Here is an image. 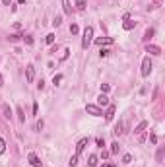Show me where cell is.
<instances>
[{
	"label": "cell",
	"mask_w": 165,
	"mask_h": 167,
	"mask_svg": "<svg viewBox=\"0 0 165 167\" xmlns=\"http://www.w3.org/2000/svg\"><path fill=\"white\" fill-rule=\"evenodd\" d=\"M91 41H93V27L88 26L86 29H84V39H82V47L84 49H88L89 45H91Z\"/></svg>",
	"instance_id": "cell-1"
},
{
	"label": "cell",
	"mask_w": 165,
	"mask_h": 167,
	"mask_svg": "<svg viewBox=\"0 0 165 167\" xmlns=\"http://www.w3.org/2000/svg\"><path fill=\"white\" fill-rule=\"evenodd\" d=\"M152 68H153L152 58H150V57H144V60H142V70H140V74H142L144 78H148L150 74H152Z\"/></svg>",
	"instance_id": "cell-2"
},
{
	"label": "cell",
	"mask_w": 165,
	"mask_h": 167,
	"mask_svg": "<svg viewBox=\"0 0 165 167\" xmlns=\"http://www.w3.org/2000/svg\"><path fill=\"white\" fill-rule=\"evenodd\" d=\"M86 111H88L91 117H101L103 115L101 107H97V105H93V103H88V105H86Z\"/></svg>",
	"instance_id": "cell-3"
},
{
	"label": "cell",
	"mask_w": 165,
	"mask_h": 167,
	"mask_svg": "<svg viewBox=\"0 0 165 167\" xmlns=\"http://www.w3.org/2000/svg\"><path fill=\"white\" fill-rule=\"evenodd\" d=\"M122 27H124V31H130V29L136 27V21L130 19V18H128V14H126V16H124V23H122Z\"/></svg>",
	"instance_id": "cell-4"
},
{
	"label": "cell",
	"mask_w": 165,
	"mask_h": 167,
	"mask_svg": "<svg viewBox=\"0 0 165 167\" xmlns=\"http://www.w3.org/2000/svg\"><path fill=\"white\" fill-rule=\"evenodd\" d=\"M26 78H27V82H33V80H35V66H33V64H27Z\"/></svg>",
	"instance_id": "cell-5"
},
{
	"label": "cell",
	"mask_w": 165,
	"mask_h": 167,
	"mask_svg": "<svg viewBox=\"0 0 165 167\" xmlns=\"http://www.w3.org/2000/svg\"><path fill=\"white\" fill-rule=\"evenodd\" d=\"M115 111H117V107H115V105H107V111H105V121H113Z\"/></svg>",
	"instance_id": "cell-6"
},
{
	"label": "cell",
	"mask_w": 165,
	"mask_h": 167,
	"mask_svg": "<svg viewBox=\"0 0 165 167\" xmlns=\"http://www.w3.org/2000/svg\"><path fill=\"white\" fill-rule=\"evenodd\" d=\"M109 105V97L107 93H101V95L97 97V107H107Z\"/></svg>",
	"instance_id": "cell-7"
},
{
	"label": "cell",
	"mask_w": 165,
	"mask_h": 167,
	"mask_svg": "<svg viewBox=\"0 0 165 167\" xmlns=\"http://www.w3.org/2000/svg\"><path fill=\"white\" fill-rule=\"evenodd\" d=\"M86 146H88V138H82V140H80V142L76 144V155H80V154H82Z\"/></svg>",
	"instance_id": "cell-8"
},
{
	"label": "cell",
	"mask_w": 165,
	"mask_h": 167,
	"mask_svg": "<svg viewBox=\"0 0 165 167\" xmlns=\"http://www.w3.org/2000/svg\"><path fill=\"white\" fill-rule=\"evenodd\" d=\"M146 52H150V55H161V49H159L157 45H150V43H148L146 45Z\"/></svg>",
	"instance_id": "cell-9"
},
{
	"label": "cell",
	"mask_w": 165,
	"mask_h": 167,
	"mask_svg": "<svg viewBox=\"0 0 165 167\" xmlns=\"http://www.w3.org/2000/svg\"><path fill=\"white\" fill-rule=\"evenodd\" d=\"M95 43H97L99 47H103V45H111V43H113V39H111V37H97V39H95Z\"/></svg>",
	"instance_id": "cell-10"
},
{
	"label": "cell",
	"mask_w": 165,
	"mask_h": 167,
	"mask_svg": "<svg viewBox=\"0 0 165 167\" xmlns=\"http://www.w3.org/2000/svg\"><path fill=\"white\" fill-rule=\"evenodd\" d=\"M27 159H29V163H31L33 167H41V159H39L35 154H29V157H27Z\"/></svg>",
	"instance_id": "cell-11"
},
{
	"label": "cell",
	"mask_w": 165,
	"mask_h": 167,
	"mask_svg": "<svg viewBox=\"0 0 165 167\" xmlns=\"http://www.w3.org/2000/svg\"><path fill=\"white\" fill-rule=\"evenodd\" d=\"M146 126H148V121H142V122H140V124H138V126L134 128V134H142Z\"/></svg>",
	"instance_id": "cell-12"
},
{
	"label": "cell",
	"mask_w": 165,
	"mask_h": 167,
	"mask_svg": "<svg viewBox=\"0 0 165 167\" xmlns=\"http://www.w3.org/2000/svg\"><path fill=\"white\" fill-rule=\"evenodd\" d=\"M97 161H99V159H97V155H95V154H91V155L88 157V163H89V167H95V165H97Z\"/></svg>",
	"instance_id": "cell-13"
},
{
	"label": "cell",
	"mask_w": 165,
	"mask_h": 167,
	"mask_svg": "<svg viewBox=\"0 0 165 167\" xmlns=\"http://www.w3.org/2000/svg\"><path fill=\"white\" fill-rule=\"evenodd\" d=\"M62 8H64V14H72V8H70V2L68 0H62Z\"/></svg>",
	"instance_id": "cell-14"
},
{
	"label": "cell",
	"mask_w": 165,
	"mask_h": 167,
	"mask_svg": "<svg viewBox=\"0 0 165 167\" xmlns=\"http://www.w3.org/2000/svg\"><path fill=\"white\" fill-rule=\"evenodd\" d=\"M19 39H21V35H19V33H12V35L8 37V41H10V43H18Z\"/></svg>",
	"instance_id": "cell-15"
},
{
	"label": "cell",
	"mask_w": 165,
	"mask_h": 167,
	"mask_svg": "<svg viewBox=\"0 0 165 167\" xmlns=\"http://www.w3.org/2000/svg\"><path fill=\"white\" fill-rule=\"evenodd\" d=\"M16 111H18V119H19V122H26V115H23V109H21V107H16Z\"/></svg>",
	"instance_id": "cell-16"
},
{
	"label": "cell",
	"mask_w": 165,
	"mask_h": 167,
	"mask_svg": "<svg viewBox=\"0 0 165 167\" xmlns=\"http://www.w3.org/2000/svg\"><path fill=\"white\" fill-rule=\"evenodd\" d=\"M121 152V146H119V142H113L111 144V154H119Z\"/></svg>",
	"instance_id": "cell-17"
},
{
	"label": "cell",
	"mask_w": 165,
	"mask_h": 167,
	"mask_svg": "<svg viewBox=\"0 0 165 167\" xmlns=\"http://www.w3.org/2000/svg\"><path fill=\"white\" fill-rule=\"evenodd\" d=\"M153 33H155V31H153L152 27H150V29H146V33H144V41H150V39L153 37Z\"/></svg>",
	"instance_id": "cell-18"
},
{
	"label": "cell",
	"mask_w": 165,
	"mask_h": 167,
	"mask_svg": "<svg viewBox=\"0 0 165 167\" xmlns=\"http://www.w3.org/2000/svg\"><path fill=\"white\" fill-rule=\"evenodd\" d=\"M2 109H4V117H6V119H12V109H10L8 105H4Z\"/></svg>",
	"instance_id": "cell-19"
},
{
	"label": "cell",
	"mask_w": 165,
	"mask_h": 167,
	"mask_svg": "<svg viewBox=\"0 0 165 167\" xmlns=\"http://www.w3.org/2000/svg\"><path fill=\"white\" fill-rule=\"evenodd\" d=\"M45 41H47V45H52V43H55V33H49V35L45 37Z\"/></svg>",
	"instance_id": "cell-20"
},
{
	"label": "cell",
	"mask_w": 165,
	"mask_h": 167,
	"mask_svg": "<svg viewBox=\"0 0 165 167\" xmlns=\"http://www.w3.org/2000/svg\"><path fill=\"white\" fill-rule=\"evenodd\" d=\"M4 152H6V142H4V138L0 136V155L4 154Z\"/></svg>",
	"instance_id": "cell-21"
},
{
	"label": "cell",
	"mask_w": 165,
	"mask_h": 167,
	"mask_svg": "<svg viewBox=\"0 0 165 167\" xmlns=\"http://www.w3.org/2000/svg\"><path fill=\"white\" fill-rule=\"evenodd\" d=\"M70 33H72V35H78V33H80V27H78L76 23H72V26H70Z\"/></svg>",
	"instance_id": "cell-22"
},
{
	"label": "cell",
	"mask_w": 165,
	"mask_h": 167,
	"mask_svg": "<svg viewBox=\"0 0 165 167\" xmlns=\"http://www.w3.org/2000/svg\"><path fill=\"white\" fill-rule=\"evenodd\" d=\"M60 82H62V74H55V78H52V84H55V86H58Z\"/></svg>",
	"instance_id": "cell-23"
},
{
	"label": "cell",
	"mask_w": 165,
	"mask_h": 167,
	"mask_svg": "<svg viewBox=\"0 0 165 167\" xmlns=\"http://www.w3.org/2000/svg\"><path fill=\"white\" fill-rule=\"evenodd\" d=\"M163 154H165V148H159V150H157V155H155V159L161 161V159H163Z\"/></svg>",
	"instance_id": "cell-24"
},
{
	"label": "cell",
	"mask_w": 165,
	"mask_h": 167,
	"mask_svg": "<svg viewBox=\"0 0 165 167\" xmlns=\"http://www.w3.org/2000/svg\"><path fill=\"white\" fill-rule=\"evenodd\" d=\"M60 23H62V16H57V18L52 19V26H55V27H58Z\"/></svg>",
	"instance_id": "cell-25"
},
{
	"label": "cell",
	"mask_w": 165,
	"mask_h": 167,
	"mask_svg": "<svg viewBox=\"0 0 165 167\" xmlns=\"http://www.w3.org/2000/svg\"><path fill=\"white\" fill-rule=\"evenodd\" d=\"M130 161H132V155H130V154L122 155V163H124V165H128V163H130Z\"/></svg>",
	"instance_id": "cell-26"
},
{
	"label": "cell",
	"mask_w": 165,
	"mask_h": 167,
	"mask_svg": "<svg viewBox=\"0 0 165 167\" xmlns=\"http://www.w3.org/2000/svg\"><path fill=\"white\" fill-rule=\"evenodd\" d=\"M76 8L78 10H84L86 8V0H76Z\"/></svg>",
	"instance_id": "cell-27"
},
{
	"label": "cell",
	"mask_w": 165,
	"mask_h": 167,
	"mask_svg": "<svg viewBox=\"0 0 165 167\" xmlns=\"http://www.w3.org/2000/svg\"><path fill=\"white\" fill-rule=\"evenodd\" d=\"M111 91V86L109 84H101V93H109Z\"/></svg>",
	"instance_id": "cell-28"
},
{
	"label": "cell",
	"mask_w": 165,
	"mask_h": 167,
	"mask_svg": "<svg viewBox=\"0 0 165 167\" xmlns=\"http://www.w3.org/2000/svg\"><path fill=\"white\" fill-rule=\"evenodd\" d=\"M124 130H122V122H119L117 126H115V134H122Z\"/></svg>",
	"instance_id": "cell-29"
},
{
	"label": "cell",
	"mask_w": 165,
	"mask_h": 167,
	"mask_svg": "<svg viewBox=\"0 0 165 167\" xmlns=\"http://www.w3.org/2000/svg\"><path fill=\"white\" fill-rule=\"evenodd\" d=\"M23 41H26V45H33V37H31V35H26Z\"/></svg>",
	"instance_id": "cell-30"
},
{
	"label": "cell",
	"mask_w": 165,
	"mask_h": 167,
	"mask_svg": "<svg viewBox=\"0 0 165 167\" xmlns=\"http://www.w3.org/2000/svg\"><path fill=\"white\" fill-rule=\"evenodd\" d=\"M78 163V155H72V157H70V167H74Z\"/></svg>",
	"instance_id": "cell-31"
},
{
	"label": "cell",
	"mask_w": 165,
	"mask_h": 167,
	"mask_svg": "<svg viewBox=\"0 0 165 167\" xmlns=\"http://www.w3.org/2000/svg\"><path fill=\"white\" fill-rule=\"evenodd\" d=\"M109 155H111V152H107V150H103V152H101V159H109Z\"/></svg>",
	"instance_id": "cell-32"
},
{
	"label": "cell",
	"mask_w": 165,
	"mask_h": 167,
	"mask_svg": "<svg viewBox=\"0 0 165 167\" xmlns=\"http://www.w3.org/2000/svg\"><path fill=\"white\" fill-rule=\"evenodd\" d=\"M107 55H109V49H101V51H99V57L101 58H105Z\"/></svg>",
	"instance_id": "cell-33"
},
{
	"label": "cell",
	"mask_w": 165,
	"mask_h": 167,
	"mask_svg": "<svg viewBox=\"0 0 165 167\" xmlns=\"http://www.w3.org/2000/svg\"><path fill=\"white\" fill-rule=\"evenodd\" d=\"M43 126H45V122H43V121H37V124H35V130H41Z\"/></svg>",
	"instance_id": "cell-34"
},
{
	"label": "cell",
	"mask_w": 165,
	"mask_h": 167,
	"mask_svg": "<svg viewBox=\"0 0 165 167\" xmlns=\"http://www.w3.org/2000/svg\"><path fill=\"white\" fill-rule=\"evenodd\" d=\"M97 146H99V148H103V146H105V140H103V138H97Z\"/></svg>",
	"instance_id": "cell-35"
},
{
	"label": "cell",
	"mask_w": 165,
	"mask_h": 167,
	"mask_svg": "<svg viewBox=\"0 0 165 167\" xmlns=\"http://www.w3.org/2000/svg\"><path fill=\"white\" fill-rule=\"evenodd\" d=\"M37 90H39V91H41V90H45V82H43V80H39V84H37Z\"/></svg>",
	"instance_id": "cell-36"
},
{
	"label": "cell",
	"mask_w": 165,
	"mask_h": 167,
	"mask_svg": "<svg viewBox=\"0 0 165 167\" xmlns=\"http://www.w3.org/2000/svg\"><path fill=\"white\" fill-rule=\"evenodd\" d=\"M68 55H70V51H68V49H66V51L62 52V57H60V60H66V58H68Z\"/></svg>",
	"instance_id": "cell-37"
},
{
	"label": "cell",
	"mask_w": 165,
	"mask_h": 167,
	"mask_svg": "<svg viewBox=\"0 0 165 167\" xmlns=\"http://www.w3.org/2000/svg\"><path fill=\"white\" fill-rule=\"evenodd\" d=\"M33 115H39V105L37 103H33Z\"/></svg>",
	"instance_id": "cell-38"
},
{
	"label": "cell",
	"mask_w": 165,
	"mask_h": 167,
	"mask_svg": "<svg viewBox=\"0 0 165 167\" xmlns=\"http://www.w3.org/2000/svg\"><path fill=\"white\" fill-rule=\"evenodd\" d=\"M150 140H152V144H155V142H157V134H152V136H150Z\"/></svg>",
	"instance_id": "cell-39"
},
{
	"label": "cell",
	"mask_w": 165,
	"mask_h": 167,
	"mask_svg": "<svg viewBox=\"0 0 165 167\" xmlns=\"http://www.w3.org/2000/svg\"><path fill=\"white\" fill-rule=\"evenodd\" d=\"M103 167H117L115 163H103Z\"/></svg>",
	"instance_id": "cell-40"
},
{
	"label": "cell",
	"mask_w": 165,
	"mask_h": 167,
	"mask_svg": "<svg viewBox=\"0 0 165 167\" xmlns=\"http://www.w3.org/2000/svg\"><path fill=\"white\" fill-rule=\"evenodd\" d=\"M4 86V80H2V74H0V88Z\"/></svg>",
	"instance_id": "cell-41"
},
{
	"label": "cell",
	"mask_w": 165,
	"mask_h": 167,
	"mask_svg": "<svg viewBox=\"0 0 165 167\" xmlns=\"http://www.w3.org/2000/svg\"><path fill=\"white\" fill-rule=\"evenodd\" d=\"M2 2H4V4H6V6H8V4H10V0H2Z\"/></svg>",
	"instance_id": "cell-42"
}]
</instances>
